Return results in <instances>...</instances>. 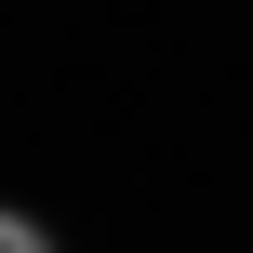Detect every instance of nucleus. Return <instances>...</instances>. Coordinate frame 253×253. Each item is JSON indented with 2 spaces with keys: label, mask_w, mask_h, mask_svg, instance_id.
<instances>
[{
  "label": "nucleus",
  "mask_w": 253,
  "mask_h": 253,
  "mask_svg": "<svg viewBox=\"0 0 253 253\" xmlns=\"http://www.w3.org/2000/svg\"><path fill=\"white\" fill-rule=\"evenodd\" d=\"M0 253H53V227H40V213H13V200H0Z\"/></svg>",
  "instance_id": "1"
}]
</instances>
